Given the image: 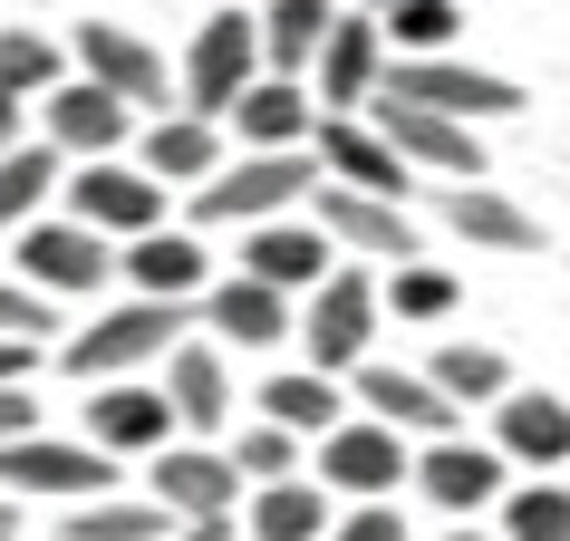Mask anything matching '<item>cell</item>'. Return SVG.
<instances>
[{
  "mask_svg": "<svg viewBox=\"0 0 570 541\" xmlns=\"http://www.w3.org/2000/svg\"><path fill=\"white\" fill-rule=\"evenodd\" d=\"M204 319V301H126V309H97L78 338H59L49 358L78 377V387H117V377H146L184 348V329Z\"/></svg>",
  "mask_w": 570,
  "mask_h": 541,
  "instance_id": "6da1fadb",
  "label": "cell"
},
{
  "mask_svg": "<svg viewBox=\"0 0 570 541\" xmlns=\"http://www.w3.org/2000/svg\"><path fill=\"white\" fill-rule=\"evenodd\" d=\"M309 194H320V155H233L194 194V223H213V233H262V223H291V204H309Z\"/></svg>",
  "mask_w": 570,
  "mask_h": 541,
  "instance_id": "7a4b0ae2",
  "label": "cell"
},
{
  "mask_svg": "<svg viewBox=\"0 0 570 541\" xmlns=\"http://www.w3.org/2000/svg\"><path fill=\"white\" fill-rule=\"evenodd\" d=\"M377 319H387V281H367L358 262H338L330 281L309 291V309H301V348H309V367L358 377V367H367V338H377Z\"/></svg>",
  "mask_w": 570,
  "mask_h": 541,
  "instance_id": "3957f363",
  "label": "cell"
},
{
  "mask_svg": "<svg viewBox=\"0 0 570 541\" xmlns=\"http://www.w3.org/2000/svg\"><path fill=\"white\" fill-rule=\"evenodd\" d=\"M271 78L262 59V20H242V10H213L204 30H194V49H184V107L194 117H233L242 97Z\"/></svg>",
  "mask_w": 570,
  "mask_h": 541,
  "instance_id": "277c9868",
  "label": "cell"
},
{
  "mask_svg": "<svg viewBox=\"0 0 570 541\" xmlns=\"http://www.w3.org/2000/svg\"><path fill=\"white\" fill-rule=\"evenodd\" d=\"M10 270H20L30 291H49V301H97L107 270H126V262L107 252V233H88V223H30V233H10Z\"/></svg>",
  "mask_w": 570,
  "mask_h": 541,
  "instance_id": "5b68a950",
  "label": "cell"
},
{
  "mask_svg": "<svg viewBox=\"0 0 570 541\" xmlns=\"http://www.w3.org/2000/svg\"><path fill=\"white\" fill-rule=\"evenodd\" d=\"M0 493H59V503H97V493H126L117 454H97L88 435H30V445H0Z\"/></svg>",
  "mask_w": 570,
  "mask_h": 541,
  "instance_id": "8992f818",
  "label": "cell"
},
{
  "mask_svg": "<svg viewBox=\"0 0 570 541\" xmlns=\"http://www.w3.org/2000/svg\"><path fill=\"white\" fill-rule=\"evenodd\" d=\"M320 483L330 493H348V503H396L406 483H416V454H406V435L377 416H348L338 435H320Z\"/></svg>",
  "mask_w": 570,
  "mask_h": 541,
  "instance_id": "52a82bcc",
  "label": "cell"
},
{
  "mask_svg": "<svg viewBox=\"0 0 570 541\" xmlns=\"http://www.w3.org/2000/svg\"><path fill=\"white\" fill-rule=\"evenodd\" d=\"M88 445L97 454H165L184 445V416H175V396H165V377H117V387H88Z\"/></svg>",
  "mask_w": 570,
  "mask_h": 541,
  "instance_id": "ba28073f",
  "label": "cell"
},
{
  "mask_svg": "<svg viewBox=\"0 0 570 541\" xmlns=\"http://www.w3.org/2000/svg\"><path fill=\"white\" fill-rule=\"evenodd\" d=\"M309 223L348 252V262H425L416 252V223H406V204H387V194H358V184H320L309 194Z\"/></svg>",
  "mask_w": 570,
  "mask_h": 541,
  "instance_id": "9c48e42d",
  "label": "cell"
},
{
  "mask_svg": "<svg viewBox=\"0 0 570 541\" xmlns=\"http://www.w3.org/2000/svg\"><path fill=\"white\" fill-rule=\"evenodd\" d=\"M68 223H88V233H117V242H146L165 233V184L146 175V165H78L68 175Z\"/></svg>",
  "mask_w": 570,
  "mask_h": 541,
  "instance_id": "30bf717a",
  "label": "cell"
},
{
  "mask_svg": "<svg viewBox=\"0 0 570 541\" xmlns=\"http://www.w3.org/2000/svg\"><path fill=\"white\" fill-rule=\"evenodd\" d=\"M358 416H377V425H396V435H425V445H445V435H464V406H454L425 367H396V358H367L358 377Z\"/></svg>",
  "mask_w": 570,
  "mask_h": 541,
  "instance_id": "8fae6325",
  "label": "cell"
},
{
  "mask_svg": "<svg viewBox=\"0 0 570 541\" xmlns=\"http://www.w3.org/2000/svg\"><path fill=\"white\" fill-rule=\"evenodd\" d=\"M387 97L406 107H435V117H522V88L493 78V68H464V59H396L387 68Z\"/></svg>",
  "mask_w": 570,
  "mask_h": 541,
  "instance_id": "7c38bea8",
  "label": "cell"
},
{
  "mask_svg": "<svg viewBox=\"0 0 570 541\" xmlns=\"http://www.w3.org/2000/svg\"><path fill=\"white\" fill-rule=\"evenodd\" d=\"M146 493L175 512V522H223L252 483L233 474V454H223V445H194V435H184V445H165V454L146 464Z\"/></svg>",
  "mask_w": 570,
  "mask_h": 541,
  "instance_id": "4fadbf2b",
  "label": "cell"
},
{
  "mask_svg": "<svg viewBox=\"0 0 570 541\" xmlns=\"http://www.w3.org/2000/svg\"><path fill=\"white\" fill-rule=\"evenodd\" d=\"M126 126H136V107H126L117 88H97V78H68V88L39 97V136L59 155H78V165H107V155L126 146Z\"/></svg>",
  "mask_w": 570,
  "mask_h": 541,
  "instance_id": "5bb4252c",
  "label": "cell"
},
{
  "mask_svg": "<svg viewBox=\"0 0 570 541\" xmlns=\"http://www.w3.org/2000/svg\"><path fill=\"white\" fill-rule=\"evenodd\" d=\"M377 126L387 146L416 165V175H445V184H483V146L464 117H435V107H406V97H377Z\"/></svg>",
  "mask_w": 570,
  "mask_h": 541,
  "instance_id": "9a60e30c",
  "label": "cell"
},
{
  "mask_svg": "<svg viewBox=\"0 0 570 541\" xmlns=\"http://www.w3.org/2000/svg\"><path fill=\"white\" fill-rule=\"evenodd\" d=\"M416 493L425 503H445V512H483V503H503L512 493V454L493 445V435H445V445H425L416 454Z\"/></svg>",
  "mask_w": 570,
  "mask_h": 541,
  "instance_id": "2e32d148",
  "label": "cell"
},
{
  "mask_svg": "<svg viewBox=\"0 0 570 541\" xmlns=\"http://www.w3.org/2000/svg\"><path fill=\"white\" fill-rule=\"evenodd\" d=\"M387 68H396V49H387V20H367V10H338L330 49H320V107H330V117L367 107V97L387 88Z\"/></svg>",
  "mask_w": 570,
  "mask_h": 541,
  "instance_id": "e0dca14e",
  "label": "cell"
},
{
  "mask_svg": "<svg viewBox=\"0 0 570 541\" xmlns=\"http://www.w3.org/2000/svg\"><path fill=\"white\" fill-rule=\"evenodd\" d=\"M78 78H97V88H117L126 107H155V117H175L165 97H175V78H165V59H155L136 30H117V20H88L78 30Z\"/></svg>",
  "mask_w": 570,
  "mask_h": 541,
  "instance_id": "ac0fdd59",
  "label": "cell"
},
{
  "mask_svg": "<svg viewBox=\"0 0 570 541\" xmlns=\"http://www.w3.org/2000/svg\"><path fill=\"white\" fill-rule=\"evenodd\" d=\"M435 204H445V233L474 242V252H503V262H532L541 252V223L512 204L503 184H445Z\"/></svg>",
  "mask_w": 570,
  "mask_h": 541,
  "instance_id": "d6986e66",
  "label": "cell"
},
{
  "mask_svg": "<svg viewBox=\"0 0 570 541\" xmlns=\"http://www.w3.org/2000/svg\"><path fill=\"white\" fill-rule=\"evenodd\" d=\"M204 329L242 338V348H281V338H301V309H291V291H271L252 270H223L213 301H204Z\"/></svg>",
  "mask_w": 570,
  "mask_h": 541,
  "instance_id": "ffe728a7",
  "label": "cell"
},
{
  "mask_svg": "<svg viewBox=\"0 0 570 541\" xmlns=\"http://www.w3.org/2000/svg\"><path fill=\"white\" fill-rule=\"evenodd\" d=\"M320 165H330V184H358V194H387V204H406V155L387 146V126H358V117H320Z\"/></svg>",
  "mask_w": 570,
  "mask_h": 541,
  "instance_id": "44dd1931",
  "label": "cell"
},
{
  "mask_svg": "<svg viewBox=\"0 0 570 541\" xmlns=\"http://www.w3.org/2000/svg\"><path fill=\"white\" fill-rule=\"evenodd\" d=\"M493 445H503L512 464H532V474H561L570 464V396L512 387L503 406H493Z\"/></svg>",
  "mask_w": 570,
  "mask_h": 541,
  "instance_id": "7402d4cb",
  "label": "cell"
},
{
  "mask_svg": "<svg viewBox=\"0 0 570 541\" xmlns=\"http://www.w3.org/2000/svg\"><path fill=\"white\" fill-rule=\"evenodd\" d=\"M165 396H175V416H184L194 445L204 435H233V367H223L213 338H184L175 358H165Z\"/></svg>",
  "mask_w": 570,
  "mask_h": 541,
  "instance_id": "603a6c76",
  "label": "cell"
},
{
  "mask_svg": "<svg viewBox=\"0 0 570 541\" xmlns=\"http://www.w3.org/2000/svg\"><path fill=\"white\" fill-rule=\"evenodd\" d=\"M348 377H330V367H281V377H262V396H252V416H271V425H291V435H338L348 425Z\"/></svg>",
  "mask_w": 570,
  "mask_h": 541,
  "instance_id": "cb8c5ba5",
  "label": "cell"
},
{
  "mask_svg": "<svg viewBox=\"0 0 570 541\" xmlns=\"http://www.w3.org/2000/svg\"><path fill=\"white\" fill-rule=\"evenodd\" d=\"M330 252L338 242L320 233V223H262V233H242V270L271 281V291H320V281L338 270Z\"/></svg>",
  "mask_w": 570,
  "mask_h": 541,
  "instance_id": "d4e9b609",
  "label": "cell"
},
{
  "mask_svg": "<svg viewBox=\"0 0 570 541\" xmlns=\"http://www.w3.org/2000/svg\"><path fill=\"white\" fill-rule=\"evenodd\" d=\"M146 175H155V184H184V194H204V184L223 175V117H194V107L155 117V126H146Z\"/></svg>",
  "mask_w": 570,
  "mask_h": 541,
  "instance_id": "484cf974",
  "label": "cell"
},
{
  "mask_svg": "<svg viewBox=\"0 0 570 541\" xmlns=\"http://www.w3.org/2000/svg\"><path fill=\"white\" fill-rule=\"evenodd\" d=\"M126 281L136 301H213V252L194 233H146L126 242Z\"/></svg>",
  "mask_w": 570,
  "mask_h": 541,
  "instance_id": "4316f807",
  "label": "cell"
},
{
  "mask_svg": "<svg viewBox=\"0 0 570 541\" xmlns=\"http://www.w3.org/2000/svg\"><path fill=\"white\" fill-rule=\"evenodd\" d=\"M242 532L252 541H330L338 532V493L320 474H291V483H271V493L242 503Z\"/></svg>",
  "mask_w": 570,
  "mask_h": 541,
  "instance_id": "83f0119b",
  "label": "cell"
},
{
  "mask_svg": "<svg viewBox=\"0 0 570 541\" xmlns=\"http://www.w3.org/2000/svg\"><path fill=\"white\" fill-rule=\"evenodd\" d=\"M309 117H320V97H309L301 78H262V88L233 107V136H242V155H301Z\"/></svg>",
  "mask_w": 570,
  "mask_h": 541,
  "instance_id": "f1b7e54d",
  "label": "cell"
},
{
  "mask_svg": "<svg viewBox=\"0 0 570 541\" xmlns=\"http://www.w3.org/2000/svg\"><path fill=\"white\" fill-rule=\"evenodd\" d=\"M184 522L155 493H97V503H68L59 512V541H175Z\"/></svg>",
  "mask_w": 570,
  "mask_h": 541,
  "instance_id": "f546056e",
  "label": "cell"
},
{
  "mask_svg": "<svg viewBox=\"0 0 570 541\" xmlns=\"http://www.w3.org/2000/svg\"><path fill=\"white\" fill-rule=\"evenodd\" d=\"M330 30H338V0H271V10H262V59H271V78L320 68Z\"/></svg>",
  "mask_w": 570,
  "mask_h": 541,
  "instance_id": "4dcf8cb0",
  "label": "cell"
},
{
  "mask_svg": "<svg viewBox=\"0 0 570 541\" xmlns=\"http://www.w3.org/2000/svg\"><path fill=\"white\" fill-rule=\"evenodd\" d=\"M425 377H435V387H445L454 406H464V416H474V406H503V396H512V367H503V348H483V338H445Z\"/></svg>",
  "mask_w": 570,
  "mask_h": 541,
  "instance_id": "1f68e13d",
  "label": "cell"
},
{
  "mask_svg": "<svg viewBox=\"0 0 570 541\" xmlns=\"http://www.w3.org/2000/svg\"><path fill=\"white\" fill-rule=\"evenodd\" d=\"M49 194H68V184H59V146H49V136L0 155V233H30Z\"/></svg>",
  "mask_w": 570,
  "mask_h": 541,
  "instance_id": "d6a6232c",
  "label": "cell"
},
{
  "mask_svg": "<svg viewBox=\"0 0 570 541\" xmlns=\"http://www.w3.org/2000/svg\"><path fill=\"white\" fill-rule=\"evenodd\" d=\"M223 454H233V474L252 483V493H271V483L301 474V435H291V425H271V416H242L233 435H223Z\"/></svg>",
  "mask_w": 570,
  "mask_h": 541,
  "instance_id": "836d02e7",
  "label": "cell"
},
{
  "mask_svg": "<svg viewBox=\"0 0 570 541\" xmlns=\"http://www.w3.org/2000/svg\"><path fill=\"white\" fill-rule=\"evenodd\" d=\"M503 541H570V483L561 474H532L503 493Z\"/></svg>",
  "mask_w": 570,
  "mask_h": 541,
  "instance_id": "e575fe53",
  "label": "cell"
},
{
  "mask_svg": "<svg viewBox=\"0 0 570 541\" xmlns=\"http://www.w3.org/2000/svg\"><path fill=\"white\" fill-rule=\"evenodd\" d=\"M0 88H20V97H49V88H68L59 39H49V30H0Z\"/></svg>",
  "mask_w": 570,
  "mask_h": 541,
  "instance_id": "d590c367",
  "label": "cell"
},
{
  "mask_svg": "<svg viewBox=\"0 0 570 541\" xmlns=\"http://www.w3.org/2000/svg\"><path fill=\"white\" fill-rule=\"evenodd\" d=\"M387 309H396V319H454V270L445 262L387 270Z\"/></svg>",
  "mask_w": 570,
  "mask_h": 541,
  "instance_id": "8d00e7d4",
  "label": "cell"
},
{
  "mask_svg": "<svg viewBox=\"0 0 570 541\" xmlns=\"http://www.w3.org/2000/svg\"><path fill=\"white\" fill-rule=\"evenodd\" d=\"M0 338H30V348H49V338H59V301H49V291H30L20 270H0Z\"/></svg>",
  "mask_w": 570,
  "mask_h": 541,
  "instance_id": "74e56055",
  "label": "cell"
},
{
  "mask_svg": "<svg viewBox=\"0 0 570 541\" xmlns=\"http://www.w3.org/2000/svg\"><path fill=\"white\" fill-rule=\"evenodd\" d=\"M445 39H454V0H406V10L387 20L396 59H445Z\"/></svg>",
  "mask_w": 570,
  "mask_h": 541,
  "instance_id": "f35d334b",
  "label": "cell"
},
{
  "mask_svg": "<svg viewBox=\"0 0 570 541\" xmlns=\"http://www.w3.org/2000/svg\"><path fill=\"white\" fill-rule=\"evenodd\" d=\"M330 541H406V503H348Z\"/></svg>",
  "mask_w": 570,
  "mask_h": 541,
  "instance_id": "ab89813d",
  "label": "cell"
},
{
  "mask_svg": "<svg viewBox=\"0 0 570 541\" xmlns=\"http://www.w3.org/2000/svg\"><path fill=\"white\" fill-rule=\"evenodd\" d=\"M30 435H49V425H39V396L30 387H0V445H30Z\"/></svg>",
  "mask_w": 570,
  "mask_h": 541,
  "instance_id": "60d3db41",
  "label": "cell"
},
{
  "mask_svg": "<svg viewBox=\"0 0 570 541\" xmlns=\"http://www.w3.org/2000/svg\"><path fill=\"white\" fill-rule=\"evenodd\" d=\"M30 367H39L30 338H0V387H30Z\"/></svg>",
  "mask_w": 570,
  "mask_h": 541,
  "instance_id": "b9f144b4",
  "label": "cell"
},
{
  "mask_svg": "<svg viewBox=\"0 0 570 541\" xmlns=\"http://www.w3.org/2000/svg\"><path fill=\"white\" fill-rule=\"evenodd\" d=\"M20 117H30V97H20V88H0V155H10V146H30V136H20Z\"/></svg>",
  "mask_w": 570,
  "mask_h": 541,
  "instance_id": "7bdbcfd3",
  "label": "cell"
},
{
  "mask_svg": "<svg viewBox=\"0 0 570 541\" xmlns=\"http://www.w3.org/2000/svg\"><path fill=\"white\" fill-rule=\"evenodd\" d=\"M175 541H242V522H233V512H223V522H184Z\"/></svg>",
  "mask_w": 570,
  "mask_h": 541,
  "instance_id": "ee69618b",
  "label": "cell"
},
{
  "mask_svg": "<svg viewBox=\"0 0 570 541\" xmlns=\"http://www.w3.org/2000/svg\"><path fill=\"white\" fill-rule=\"evenodd\" d=\"M0 541H20V503L10 493H0Z\"/></svg>",
  "mask_w": 570,
  "mask_h": 541,
  "instance_id": "f6af8a7d",
  "label": "cell"
},
{
  "mask_svg": "<svg viewBox=\"0 0 570 541\" xmlns=\"http://www.w3.org/2000/svg\"><path fill=\"white\" fill-rule=\"evenodd\" d=\"M358 10H367V20H396V10H406V0H358Z\"/></svg>",
  "mask_w": 570,
  "mask_h": 541,
  "instance_id": "bcb514c9",
  "label": "cell"
},
{
  "mask_svg": "<svg viewBox=\"0 0 570 541\" xmlns=\"http://www.w3.org/2000/svg\"><path fill=\"white\" fill-rule=\"evenodd\" d=\"M445 541H503V532H464V522H454V532H445Z\"/></svg>",
  "mask_w": 570,
  "mask_h": 541,
  "instance_id": "7dc6e473",
  "label": "cell"
},
{
  "mask_svg": "<svg viewBox=\"0 0 570 541\" xmlns=\"http://www.w3.org/2000/svg\"><path fill=\"white\" fill-rule=\"evenodd\" d=\"M20 10H39V0H20Z\"/></svg>",
  "mask_w": 570,
  "mask_h": 541,
  "instance_id": "c3c4849f",
  "label": "cell"
}]
</instances>
